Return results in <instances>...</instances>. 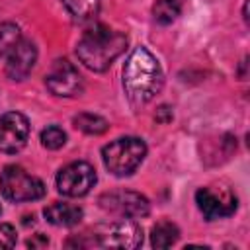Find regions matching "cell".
<instances>
[{
	"mask_svg": "<svg viewBox=\"0 0 250 250\" xmlns=\"http://www.w3.org/2000/svg\"><path fill=\"white\" fill-rule=\"evenodd\" d=\"M164 76L158 61L145 47H137L123 66V88L129 102L139 107L148 104L162 88Z\"/></svg>",
	"mask_w": 250,
	"mask_h": 250,
	"instance_id": "cell-1",
	"label": "cell"
},
{
	"mask_svg": "<svg viewBox=\"0 0 250 250\" xmlns=\"http://www.w3.org/2000/svg\"><path fill=\"white\" fill-rule=\"evenodd\" d=\"M127 35L121 31H113L105 25H96L88 29L76 45V55L84 66L90 70L102 72L109 68V64L125 51Z\"/></svg>",
	"mask_w": 250,
	"mask_h": 250,
	"instance_id": "cell-2",
	"label": "cell"
},
{
	"mask_svg": "<svg viewBox=\"0 0 250 250\" xmlns=\"http://www.w3.org/2000/svg\"><path fill=\"white\" fill-rule=\"evenodd\" d=\"M146 154V145L137 137H121L102 148L105 168L115 176H129L137 170Z\"/></svg>",
	"mask_w": 250,
	"mask_h": 250,
	"instance_id": "cell-3",
	"label": "cell"
},
{
	"mask_svg": "<svg viewBox=\"0 0 250 250\" xmlns=\"http://www.w3.org/2000/svg\"><path fill=\"white\" fill-rule=\"evenodd\" d=\"M0 191L10 201H33L45 195V186L39 178L29 176L21 166H6L0 174Z\"/></svg>",
	"mask_w": 250,
	"mask_h": 250,
	"instance_id": "cell-4",
	"label": "cell"
},
{
	"mask_svg": "<svg viewBox=\"0 0 250 250\" xmlns=\"http://www.w3.org/2000/svg\"><path fill=\"white\" fill-rule=\"evenodd\" d=\"M96 240L104 248L133 250L143 242V229L131 219H119L96 229Z\"/></svg>",
	"mask_w": 250,
	"mask_h": 250,
	"instance_id": "cell-5",
	"label": "cell"
},
{
	"mask_svg": "<svg viewBox=\"0 0 250 250\" xmlns=\"http://www.w3.org/2000/svg\"><path fill=\"white\" fill-rule=\"evenodd\" d=\"M96 184V170L88 162H72L57 174V189L66 197H82Z\"/></svg>",
	"mask_w": 250,
	"mask_h": 250,
	"instance_id": "cell-6",
	"label": "cell"
},
{
	"mask_svg": "<svg viewBox=\"0 0 250 250\" xmlns=\"http://www.w3.org/2000/svg\"><path fill=\"white\" fill-rule=\"evenodd\" d=\"M195 203L209 221L229 217L236 209V197L229 188H201L195 193Z\"/></svg>",
	"mask_w": 250,
	"mask_h": 250,
	"instance_id": "cell-7",
	"label": "cell"
},
{
	"mask_svg": "<svg viewBox=\"0 0 250 250\" xmlns=\"http://www.w3.org/2000/svg\"><path fill=\"white\" fill-rule=\"evenodd\" d=\"M45 84L55 96L70 98L82 92V76L66 59H57L53 62L51 70L45 76Z\"/></svg>",
	"mask_w": 250,
	"mask_h": 250,
	"instance_id": "cell-8",
	"label": "cell"
},
{
	"mask_svg": "<svg viewBox=\"0 0 250 250\" xmlns=\"http://www.w3.org/2000/svg\"><path fill=\"white\" fill-rule=\"evenodd\" d=\"M29 137L27 117L18 111H8L0 117V150L14 154L21 150Z\"/></svg>",
	"mask_w": 250,
	"mask_h": 250,
	"instance_id": "cell-9",
	"label": "cell"
},
{
	"mask_svg": "<svg viewBox=\"0 0 250 250\" xmlns=\"http://www.w3.org/2000/svg\"><path fill=\"white\" fill-rule=\"evenodd\" d=\"M100 205L111 213H119L129 219H141L148 215V199L137 191H113L100 197Z\"/></svg>",
	"mask_w": 250,
	"mask_h": 250,
	"instance_id": "cell-10",
	"label": "cell"
},
{
	"mask_svg": "<svg viewBox=\"0 0 250 250\" xmlns=\"http://www.w3.org/2000/svg\"><path fill=\"white\" fill-rule=\"evenodd\" d=\"M35 61H37V47L27 39H20L8 55V62H6L8 78H12V80L27 78Z\"/></svg>",
	"mask_w": 250,
	"mask_h": 250,
	"instance_id": "cell-11",
	"label": "cell"
},
{
	"mask_svg": "<svg viewBox=\"0 0 250 250\" xmlns=\"http://www.w3.org/2000/svg\"><path fill=\"white\" fill-rule=\"evenodd\" d=\"M43 213H45V219L55 227H72L82 219V209L78 205L61 203V201L45 207Z\"/></svg>",
	"mask_w": 250,
	"mask_h": 250,
	"instance_id": "cell-12",
	"label": "cell"
},
{
	"mask_svg": "<svg viewBox=\"0 0 250 250\" xmlns=\"http://www.w3.org/2000/svg\"><path fill=\"white\" fill-rule=\"evenodd\" d=\"M180 236V230L174 223L170 221H160L152 227V232H150V242L154 248H170Z\"/></svg>",
	"mask_w": 250,
	"mask_h": 250,
	"instance_id": "cell-13",
	"label": "cell"
},
{
	"mask_svg": "<svg viewBox=\"0 0 250 250\" xmlns=\"http://www.w3.org/2000/svg\"><path fill=\"white\" fill-rule=\"evenodd\" d=\"M182 4H184V0H156L152 6V16L158 23L168 25L180 16Z\"/></svg>",
	"mask_w": 250,
	"mask_h": 250,
	"instance_id": "cell-14",
	"label": "cell"
},
{
	"mask_svg": "<svg viewBox=\"0 0 250 250\" xmlns=\"http://www.w3.org/2000/svg\"><path fill=\"white\" fill-rule=\"evenodd\" d=\"M74 127L88 133V135H102L107 131V121L100 115H94V113H78L74 119Z\"/></svg>",
	"mask_w": 250,
	"mask_h": 250,
	"instance_id": "cell-15",
	"label": "cell"
},
{
	"mask_svg": "<svg viewBox=\"0 0 250 250\" xmlns=\"http://www.w3.org/2000/svg\"><path fill=\"white\" fill-rule=\"evenodd\" d=\"M102 0H62V6L76 20H90L98 14Z\"/></svg>",
	"mask_w": 250,
	"mask_h": 250,
	"instance_id": "cell-16",
	"label": "cell"
},
{
	"mask_svg": "<svg viewBox=\"0 0 250 250\" xmlns=\"http://www.w3.org/2000/svg\"><path fill=\"white\" fill-rule=\"evenodd\" d=\"M18 41H20V27L12 21H0V57L10 53Z\"/></svg>",
	"mask_w": 250,
	"mask_h": 250,
	"instance_id": "cell-17",
	"label": "cell"
},
{
	"mask_svg": "<svg viewBox=\"0 0 250 250\" xmlns=\"http://www.w3.org/2000/svg\"><path fill=\"white\" fill-rule=\"evenodd\" d=\"M64 141H66V135H64V131H62L61 127H57V125H51V127H47V129L41 131V145H43L45 148L57 150V148H61V146L64 145Z\"/></svg>",
	"mask_w": 250,
	"mask_h": 250,
	"instance_id": "cell-18",
	"label": "cell"
},
{
	"mask_svg": "<svg viewBox=\"0 0 250 250\" xmlns=\"http://www.w3.org/2000/svg\"><path fill=\"white\" fill-rule=\"evenodd\" d=\"M16 244V229L12 225H0V248H12Z\"/></svg>",
	"mask_w": 250,
	"mask_h": 250,
	"instance_id": "cell-19",
	"label": "cell"
},
{
	"mask_svg": "<svg viewBox=\"0 0 250 250\" xmlns=\"http://www.w3.org/2000/svg\"><path fill=\"white\" fill-rule=\"evenodd\" d=\"M154 117H156V121H160V123H168V121H172V109H170L168 105H160V107L156 109Z\"/></svg>",
	"mask_w": 250,
	"mask_h": 250,
	"instance_id": "cell-20",
	"label": "cell"
},
{
	"mask_svg": "<svg viewBox=\"0 0 250 250\" xmlns=\"http://www.w3.org/2000/svg\"><path fill=\"white\" fill-rule=\"evenodd\" d=\"M0 211H2V209H0Z\"/></svg>",
	"mask_w": 250,
	"mask_h": 250,
	"instance_id": "cell-21",
	"label": "cell"
}]
</instances>
